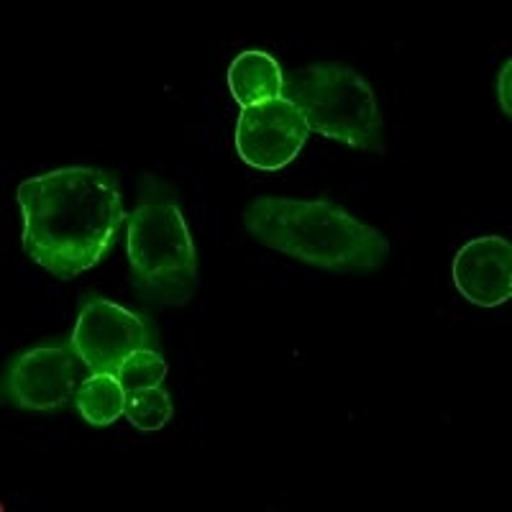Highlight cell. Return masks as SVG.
<instances>
[{
	"label": "cell",
	"instance_id": "6da1fadb",
	"mask_svg": "<svg viewBox=\"0 0 512 512\" xmlns=\"http://www.w3.org/2000/svg\"><path fill=\"white\" fill-rule=\"evenodd\" d=\"M24 251L57 280L93 269L116 241L123 218L118 180L93 167H67L18 185Z\"/></svg>",
	"mask_w": 512,
	"mask_h": 512
},
{
	"label": "cell",
	"instance_id": "7a4b0ae2",
	"mask_svg": "<svg viewBox=\"0 0 512 512\" xmlns=\"http://www.w3.org/2000/svg\"><path fill=\"white\" fill-rule=\"evenodd\" d=\"M246 231L259 244L326 272H369L387 262L390 241L333 200L262 195L246 205Z\"/></svg>",
	"mask_w": 512,
	"mask_h": 512
},
{
	"label": "cell",
	"instance_id": "3957f363",
	"mask_svg": "<svg viewBox=\"0 0 512 512\" xmlns=\"http://www.w3.org/2000/svg\"><path fill=\"white\" fill-rule=\"evenodd\" d=\"M131 280L144 297L185 305L198 290V254L175 192L149 180L128 216Z\"/></svg>",
	"mask_w": 512,
	"mask_h": 512
},
{
	"label": "cell",
	"instance_id": "277c9868",
	"mask_svg": "<svg viewBox=\"0 0 512 512\" xmlns=\"http://www.w3.org/2000/svg\"><path fill=\"white\" fill-rule=\"evenodd\" d=\"M282 98L303 113L310 131L367 154H384L382 113L367 80L346 64L318 62L290 72Z\"/></svg>",
	"mask_w": 512,
	"mask_h": 512
},
{
	"label": "cell",
	"instance_id": "5b68a950",
	"mask_svg": "<svg viewBox=\"0 0 512 512\" xmlns=\"http://www.w3.org/2000/svg\"><path fill=\"white\" fill-rule=\"evenodd\" d=\"M154 331L141 315L105 297H90L77 315L70 346L90 374H118L134 351L152 349Z\"/></svg>",
	"mask_w": 512,
	"mask_h": 512
},
{
	"label": "cell",
	"instance_id": "8992f818",
	"mask_svg": "<svg viewBox=\"0 0 512 512\" xmlns=\"http://www.w3.org/2000/svg\"><path fill=\"white\" fill-rule=\"evenodd\" d=\"M80 364L70 344L36 346L8 367L3 397L36 413L64 408L80 387Z\"/></svg>",
	"mask_w": 512,
	"mask_h": 512
},
{
	"label": "cell",
	"instance_id": "52a82bcc",
	"mask_svg": "<svg viewBox=\"0 0 512 512\" xmlns=\"http://www.w3.org/2000/svg\"><path fill=\"white\" fill-rule=\"evenodd\" d=\"M308 136V121L290 100H262L241 111L236 123V152L251 167L277 172L300 154Z\"/></svg>",
	"mask_w": 512,
	"mask_h": 512
},
{
	"label": "cell",
	"instance_id": "ba28073f",
	"mask_svg": "<svg viewBox=\"0 0 512 512\" xmlns=\"http://www.w3.org/2000/svg\"><path fill=\"white\" fill-rule=\"evenodd\" d=\"M456 290L479 308H497L512 295V246L502 236H479L454 259Z\"/></svg>",
	"mask_w": 512,
	"mask_h": 512
},
{
	"label": "cell",
	"instance_id": "9c48e42d",
	"mask_svg": "<svg viewBox=\"0 0 512 512\" xmlns=\"http://www.w3.org/2000/svg\"><path fill=\"white\" fill-rule=\"evenodd\" d=\"M282 85H285V75L280 64L259 49L241 52L228 67V88L236 103L244 108L262 100L282 98Z\"/></svg>",
	"mask_w": 512,
	"mask_h": 512
},
{
	"label": "cell",
	"instance_id": "30bf717a",
	"mask_svg": "<svg viewBox=\"0 0 512 512\" xmlns=\"http://www.w3.org/2000/svg\"><path fill=\"white\" fill-rule=\"evenodd\" d=\"M75 408L90 425H111L126 413V390L116 374H90L77 387Z\"/></svg>",
	"mask_w": 512,
	"mask_h": 512
},
{
	"label": "cell",
	"instance_id": "8fae6325",
	"mask_svg": "<svg viewBox=\"0 0 512 512\" xmlns=\"http://www.w3.org/2000/svg\"><path fill=\"white\" fill-rule=\"evenodd\" d=\"M175 405L162 387H146V390L128 392L126 395V418L139 431H159L172 420Z\"/></svg>",
	"mask_w": 512,
	"mask_h": 512
},
{
	"label": "cell",
	"instance_id": "7c38bea8",
	"mask_svg": "<svg viewBox=\"0 0 512 512\" xmlns=\"http://www.w3.org/2000/svg\"><path fill=\"white\" fill-rule=\"evenodd\" d=\"M116 377L123 384L126 395L128 392L146 390V387H162L164 377H167V361L154 349L134 351L123 361Z\"/></svg>",
	"mask_w": 512,
	"mask_h": 512
},
{
	"label": "cell",
	"instance_id": "4fadbf2b",
	"mask_svg": "<svg viewBox=\"0 0 512 512\" xmlns=\"http://www.w3.org/2000/svg\"><path fill=\"white\" fill-rule=\"evenodd\" d=\"M497 93H500V103L505 116H512V62L507 59L500 70V82H497Z\"/></svg>",
	"mask_w": 512,
	"mask_h": 512
}]
</instances>
